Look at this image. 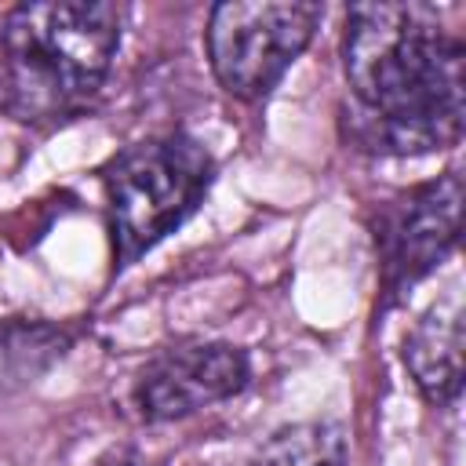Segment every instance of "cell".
<instances>
[{"mask_svg":"<svg viewBox=\"0 0 466 466\" xmlns=\"http://www.w3.org/2000/svg\"><path fill=\"white\" fill-rule=\"evenodd\" d=\"M251 466H350V430L342 419H306L273 430Z\"/></svg>","mask_w":466,"mask_h":466,"instance_id":"ba28073f","label":"cell"},{"mask_svg":"<svg viewBox=\"0 0 466 466\" xmlns=\"http://www.w3.org/2000/svg\"><path fill=\"white\" fill-rule=\"evenodd\" d=\"M124 4H18L0 25V109L18 124H55L80 113L109 80Z\"/></svg>","mask_w":466,"mask_h":466,"instance_id":"7a4b0ae2","label":"cell"},{"mask_svg":"<svg viewBox=\"0 0 466 466\" xmlns=\"http://www.w3.org/2000/svg\"><path fill=\"white\" fill-rule=\"evenodd\" d=\"M342 138L368 157H426L462 142L466 44L433 4H353L342 25Z\"/></svg>","mask_w":466,"mask_h":466,"instance_id":"6da1fadb","label":"cell"},{"mask_svg":"<svg viewBox=\"0 0 466 466\" xmlns=\"http://www.w3.org/2000/svg\"><path fill=\"white\" fill-rule=\"evenodd\" d=\"M251 382V360L222 339H182L157 350L131 382V408L142 422L189 419L237 397Z\"/></svg>","mask_w":466,"mask_h":466,"instance_id":"8992f818","label":"cell"},{"mask_svg":"<svg viewBox=\"0 0 466 466\" xmlns=\"http://www.w3.org/2000/svg\"><path fill=\"white\" fill-rule=\"evenodd\" d=\"M215 171L211 149L189 131H160L113 153L98 171L113 273L182 229L200 211Z\"/></svg>","mask_w":466,"mask_h":466,"instance_id":"3957f363","label":"cell"},{"mask_svg":"<svg viewBox=\"0 0 466 466\" xmlns=\"http://www.w3.org/2000/svg\"><path fill=\"white\" fill-rule=\"evenodd\" d=\"M95 466H153L138 448H109L102 459H95Z\"/></svg>","mask_w":466,"mask_h":466,"instance_id":"30bf717a","label":"cell"},{"mask_svg":"<svg viewBox=\"0 0 466 466\" xmlns=\"http://www.w3.org/2000/svg\"><path fill=\"white\" fill-rule=\"evenodd\" d=\"M73 342V331L51 320H0V393L33 382Z\"/></svg>","mask_w":466,"mask_h":466,"instance_id":"9c48e42d","label":"cell"},{"mask_svg":"<svg viewBox=\"0 0 466 466\" xmlns=\"http://www.w3.org/2000/svg\"><path fill=\"white\" fill-rule=\"evenodd\" d=\"M324 18L309 0H226L208 11L204 47L218 87L240 102H262L317 36Z\"/></svg>","mask_w":466,"mask_h":466,"instance_id":"277c9868","label":"cell"},{"mask_svg":"<svg viewBox=\"0 0 466 466\" xmlns=\"http://www.w3.org/2000/svg\"><path fill=\"white\" fill-rule=\"evenodd\" d=\"M462 295L451 284L404 335V368L419 393L437 404L451 408L462 393Z\"/></svg>","mask_w":466,"mask_h":466,"instance_id":"52a82bcc","label":"cell"},{"mask_svg":"<svg viewBox=\"0 0 466 466\" xmlns=\"http://www.w3.org/2000/svg\"><path fill=\"white\" fill-rule=\"evenodd\" d=\"M462 229V175L451 167L422 186L393 197L375 226L382 309L400 306L459 244Z\"/></svg>","mask_w":466,"mask_h":466,"instance_id":"5b68a950","label":"cell"}]
</instances>
